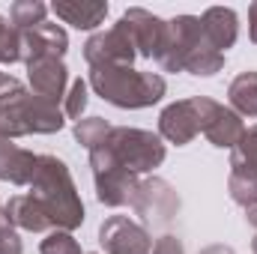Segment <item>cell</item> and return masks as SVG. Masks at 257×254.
Masks as SVG:
<instances>
[{"instance_id": "cell-16", "label": "cell", "mask_w": 257, "mask_h": 254, "mask_svg": "<svg viewBox=\"0 0 257 254\" xmlns=\"http://www.w3.org/2000/svg\"><path fill=\"white\" fill-rule=\"evenodd\" d=\"M200 27H203V36L209 39V45L215 51H227L236 45V36H239V18L230 6H209L203 15H200Z\"/></svg>"}, {"instance_id": "cell-3", "label": "cell", "mask_w": 257, "mask_h": 254, "mask_svg": "<svg viewBox=\"0 0 257 254\" xmlns=\"http://www.w3.org/2000/svg\"><path fill=\"white\" fill-rule=\"evenodd\" d=\"M30 197L42 206L54 230H78L84 224V203L69 174V165L57 156H39L36 177L30 183Z\"/></svg>"}, {"instance_id": "cell-8", "label": "cell", "mask_w": 257, "mask_h": 254, "mask_svg": "<svg viewBox=\"0 0 257 254\" xmlns=\"http://www.w3.org/2000/svg\"><path fill=\"white\" fill-rule=\"evenodd\" d=\"M84 60L93 66H132L138 60V51H135V42L128 39V33L114 24L108 30H99L93 33L87 42H84Z\"/></svg>"}, {"instance_id": "cell-21", "label": "cell", "mask_w": 257, "mask_h": 254, "mask_svg": "<svg viewBox=\"0 0 257 254\" xmlns=\"http://www.w3.org/2000/svg\"><path fill=\"white\" fill-rule=\"evenodd\" d=\"M230 171H248L257 174V126L245 129L236 147L230 150Z\"/></svg>"}, {"instance_id": "cell-27", "label": "cell", "mask_w": 257, "mask_h": 254, "mask_svg": "<svg viewBox=\"0 0 257 254\" xmlns=\"http://www.w3.org/2000/svg\"><path fill=\"white\" fill-rule=\"evenodd\" d=\"M0 254H24V245H21V236L12 224H6L0 218Z\"/></svg>"}, {"instance_id": "cell-9", "label": "cell", "mask_w": 257, "mask_h": 254, "mask_svg": "<svg viewBox=\"0 0 257 254\" xmlns=\"http://www.w3.org/2000/svg\"><path fill=\"white\" fill-rule=\"evenodd\" d=\"M99 245L105 248V254H150L153 236L144 224L126 215H111L99 227Z\"/></svg>"}, {"instance_id": "cell-18", "label": "cell", "mask_w": 257, "mask_h": 254, "mask_svg": "<svg viewBox=\"0 0 257 254\" xmlns=\"http://www.w3.org/2000/svg\"><path fill=\"white\" fill-rule=\"evenodd\" d=\"M51 12L78 30H96L108 15V3L105 0H54Z\"/></svg>"}, {"instance_id": "cell-11", "label": "cell", "mask_w": 257, "mask_h": 254, "mask_svg": "<svg viewBox=\"0 0 257 254\" xmlns=\"http://www.w3.org/2000/svg\"><path fill=\"white\" fill-rule=\"evenodd\" d=\"M123 30L128 33V39L135 42V51L138 57H147L153 60L162 48V39H165V30H168V21H162L159 15H153L150 9H141V6H132L123 12V18L117 21Z\"/></svg>"}, {"instance_id": "cell-20", "label": "cell", "mask_w": 257, "mask_h": 254, "mask_svg": "<svg viewBox=\"0 0 257 254\" xmlns=\"http://www.w3.org/2000/svg\"><path fill=\"white\" fill-rule=\"evenodd\" d=\"M45 15H48V6L42 0H15L9 6V21H12V27L18 33L45 24Z\"/></svg>"}, {"instance_id": "cell-6", "label": "cell", "mask_w": 257, "mask_h": 254, "mask_svg": "<svg viewBox=\"0 0 257 254\" xmlns=\"http://www.w3.org/2000/svg\"><path fill=\"white\" fill-rule=\"evenodd\" d=\"M128 206L141 215L144 227H165L180 212V194L174 191V186L168 180L147 177V180L138 183V189L132 194V203Z\"/></svg>"}, {"instance_id": "cell-15", "label": "cell", "mask_w": 257, "mask_h": 254, "mask_svg": "<svg viewBox=\"0 0 257 254\" xmlns=\"http://www.w3.org/2000/svg\"><path fill=\"white\" fill-rule=\"evenodd\" d=\"M39 168V156L12 144V141H0V183H12V186H30Z\"/></svg>"}, {"instance_id": "cell-14", "label": "cell", "mask_w": 257, "mask_h": 254, "mask_svg": "<svg viewBox=\"0 0 257 254\" xmlns=\"http://www.w3.org/2000/svg\"><path fill=\"white\" fill-rule=\"evenodd\" d=\"M66 51H69V33H66L60 24H39V27H30L21 33V63H30V60H39V57H57L63 60Z\"/></svg>"}, {"instance_id": "cell-13", "label": "cell", "mask_w": 257, "mask_h": 254, "mask_svg": "<svg viewBox=\"0 0 257 254\" xmlns=\"http://www.w3.org/2000/svg\"><path fill=\"white\" fill-rule=\"evenodd\" d=\"M27 66V81H30V93H36L39 99L51 102V105H60L66 99V87H69V69L63 60L57 57H39V60H30Z\"/></svg>"}, {"instance_id": "cell-12", "label": "cell", "mask_w": 257, "mask_h": 254, "mask_svg": "<svg viewBox=\"0 0 257 254\" xmlns=\"http://www.w3.org/2000/svg\"><path fill=\"white\" fill-rule=\"evenodd\" d=\"M200 135V99H180L174 105H168L159 114V138H165L168 144L186 147Z\"/></svg>"}, {"instance_id": "cell-28", "label": "cell", "mask_w": 257, "mask_h": 254, "mask_svg": "<svg viewBox=\"0 0 257 254\" xmlns=\"http://www.w3.org/2000/svg\"><path fill=\"white\" fill-rule=\"evenodd\" d=\"M150 254H186V248H183V242L174 233H165V236H159L153 242V251Z\"/></svg>"}, {"instance_id": "cell-1", "label": "cell", "mask_w": 257, "mask_h": 254, "mask_svg": "<svg viewBox=\"0 0 257 254\" xmlns=\"http://www.w3.org/2000/svg\"><path fill=\"white\" fill-rule=\"evenodd\" d=\"M66 126L60 105H51L30 93L18 78L0 72V141L24 135H54Z\"/></svg>"}, {"instance_id": "cell-17", "label": "cell", "mask_w": 257, "mask_h": 254, "mask_svg": "<svg viewBox=\"0 0 257 254\" xmlns=\"http://www.w3.org/2000/svg\"><path fill=\"white\" fill-rule=\"evenodd\" d=\"M3 221L12 224L15 230H30V233H45L54 230L48 215L42 212V206L30 197V194H15L9 197V203L3 206Z\"/></svg>"}, {"instance_id": "cell-31", "label": "cell", "mask_w": 257, "mask_h": 254, "mask_svg": "<svg viewBox=\"0 0 257 254\" xmlns=\"http://www.w3.org/2000/svg\"><path fill=\"white\" fill-rule=\"evenodd\" d=\"M245 212H248V215H245V218H248V224H251V227H257V206L245 209Z\"/></svg>"}, {"instance_id": "cell-5", "label": "cell", "mask_w": 257, "mask_h": 254, "mask_svg": "<svg viewBox=\"0 0 257 254\" xmlns=\"http://www.w3.org/2000/svg\"><path fill=\"white\" fill-rule=\"evenodd\" d=\"M99 147L120 168H126L135 177L156 171L165 162V156H168V150H165L159 135H153L147 129H132V126H114L111 135L105 138V144H99Z\"/></svg>"}, {"instance_id": "cell-4", "label": "cell", "mask_w": 257, "mask_h": 254, "mask_svg": "<svg viewBox=\"0 0 257 254\" xmlns=\"http://www.w3.org/2000/svg\"><path fill=\"white\" fill-rule=\"evenodd\" d=\"M90 87L99 99L123 111L150 108L168 93V81L159 72H138L135 66H93Z\"/></svg>"}, {"instance_id": "cell-26", "label": "cell", "mask_w": 257, "mask_h": 254, "mask_svg": "<svg viewBox=\"0 0 257 254\" xmlns=\"http://www.w3.org/2000/svg\"><path fill=\"white\" fill-rule=\"evenodd\" d=\"M39 251L42 254H84L81 245H78V239H75L72 233H66V230H51V233L42 239Z\"/></svg>"}, {"instance_id": "cell-2", "label": "cell", "mask_w": 257, "mask_h": 254, "mask_svg": "<svg viewBox=\"0 0 257 254\" xmlns=\"http://www.w3.org/2000/svg\"><path fill=\"white\" fill-rule=\"evenodd\" d=\"M153 60L165 72H192L197 78H212L224 69V54L209 45L197 15H177L168 21L162 48Z\"/></svg>"}, {"instance_id": "cell-29", "label": "cell", "mask_w": 257, "mask_h": 254, "mask_svg": "<svg viewBox=\"0 0 257 254\" xmlns=\"http://www.w3.org/2000/svg\"><path fill=\"white\" fill-rule=\"evenodd\" d=\"M248 36H251V42L257 45V0L248 6Z\"/></svg>"}, {"instance_id": "cell-19", "label": "cell", "mask_w": 257, "mask_h": 254, "mask_svg": "<svg viewBox=\"0 0 257 254\" xmlns=\"http://www.w3.org/2000/svg\"><path fill=\"white\" fill-rule=\"evenodd\" d=\"M230 111L239 117H257V72H239L227 87Z\"/></svg>"}, {"instance_id": "cell-10", "label": "cell", "mask_w": 257, "mask_h": 254, "mask_svg": "<svg viewBox=\"0 0 257 254\" xmlns=\"http://www.w3.org/2000/svg\"><path fill=\"white\" fill-rule=\"evenodd\" d=\"M197 99H200V135L218 150H233L245 132L242 117L209 96H197Z\"/></svg>"}, {"instance_id": "cell-7", "label": "cell", "mask_w": 257, "mask_h": 254, "mask_svg": "<svg viewBox=\"0 0 257 254\" xmlns=\"http://www.w3.org/2000/svg\"><path fill=\"white\" fill-rule=\"evenodd\" d=\"M90 168H93V183H96V197L105 206H126L132 203V194L138 189L141 177L128 174L120 168L102 147L90 150Z\"/></svg>"}, {"instance_id": "cell-25", "label": "cell", "mask_w": 257, "mask_h": 254, "mask_svg": "<svg viewBox=\"0 0 257 254\" xmlns=\"http://www.w3.org/2000/svg\"><path fill=\"white\" fill-rule=\"evenodd\" d=\"M87 81H81V78H75L72 81V87H69V93H66L63 99V114L69 117V120H81V114L87 111Z\"/></svg>"}, {"instance_id": "cell-30", "label": "cell", "mask_w": 257, "mask_h": 254, "mask_svg": "<svg viewBox=\"0 0 257 254\" xmlns=\"http://www.w3.org/2000/svg\"><path fill=\"white\" fill-rule=\"evenodd\" d=\"M197 254H236L230 245H209V248H203V251H197Z\"/></svg>"}, {"instance_id": "cell-24", "label": "cell", "mask_w": 257, "mask_h": 254, "mask_svg": "<svg viewBox=\"0 0 257 254\" xmlns=\"http://www.w3.org/2000/svg\"><path fill=\"white\" fill-rule=\"evenodd\" d=\"M21 63V33L0 15V66Z\"/></svg>"}, {"instance_id": "cell-32", "label": "cell", "mask_w": 257, "mask_h": 254, "mask_svg": "<svg viewBox=\"0 0 257 254\" xmlns=\"http://www.w3.org/2000/svg\"><path fill=\"white\" fill-rule=\"evenodd\" d=\"M251 251H254V254H257V236H254V242H251Z\"/></svg>"}, {"instance_id": "cell-22", "label": "cell", "mask_w": 257, "mask_h": 254, "mask_svg": "<svg viewBox=\"0 0 257 254\" xmlns=\"http://www.w3.org/2000/svg\"><path fill=\"white\" fill-rule=\"evenodd\" d=\"M111 123L108 120H102V117H81L78 123H75V141L90 153V150H96L99 144H105V138L111 135Z\"/></svg>"}, {"instance_id": "cell-33", "label": "cell", "mask_w": 257, "mask_h": 254, "mask_svg": "<svg viewBox=\"0 0 257 254\" xmlns=\"http://www.w3.org/2000/svg\"><path fill=\"white\" fill-rule=\"evenodd\" d=\"M0 218H3V203H0Z\"/></svg>"}, {"instance_id": "cell-23", "label": "cell", "mask_w": 257, "mask_h": 254, "mask_svg": "<svg viewBox=\"0 0 257 254\" xmlns=\"http://www.w3.org/2000/svg\"><path fill=\"white\" fill-rule=\"evenodd\" d=\"M227 191H230V200L239 203L242 209L257 206V174L230 171V177H227Z\"/></svg>"}]
</instances>
